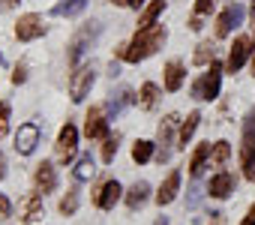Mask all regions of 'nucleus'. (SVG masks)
<instances>
[{
	"label": "nucleus",
	"instance_id": "c756f323",
	"mask_svg": "<svg viewBox=\"0 0 255 225\" xmlns=\"http://www.w3.org/2000/svg\"><path fill=\"white\" fill-rule=\"evenodd\" d=\"M213 57H216V48H213V42H201L192 60H195L198 66H207V63H213Z\"/></svg>",
	"mask_w": 255,
	"mask_h": 225
},
{
	"label": "nucleus",
	"instance_id": "c9c22d12",
	"mask_svg": "<svg viewBox=\"0 0 255 225\" xmlns=\"http://www.w3.org/2000/svg\"><path fill=\"white\" fill-rule=\"evenodd\" d=\"M12 213V204H9V198L0 192V216H9Z\"/></svg>",
	"mask_w": 255,
	"mask_h": 225
},
{
	"label": "nucleus",
	"instance_id": "b1692460",
	"mask_svg": "<svg viewBox=\"0 0 255 225\" xmlns=\"http://www.w3.org/2000/svg\"><path fill=\"white\" fill-rule=\"evenodd\" d=\"M162 9H165V0H153V3L141 12V18H138V30H144V27H153L156 24V18L162 15Z\"/></svg>",
	"mask_w": 255,
	"mask_h": 225
},
{
	"label": "nucleus",
	"instance_id": "c85d7f7f",
	"mask_svg": "<svg viewBox=\"0 0 255 225\" xmlns=\"http://www.w3.org/2000/svg\"><path fill=\"white\" fill-rule=\"evenodd\" d=\"M96 174V165H93V156L90 153H84L81 159H78V165H75V180H90Z\"/></svg>",
	"mask_w": 255,
	"mask_h": 225
},
{
	"label": "nucleus",
	"instance_id": "4c0bfd02",
	"mask_svg": "<svg viewBox=\"0 0 255 225\" xmlns=\"http://www.w3.org/2000/svg\"><path fill=\"white\" fill-rule=\"evenodd\" d=\"M240 225H255V204L246 210V216H243V222H240Z\"/></svg>",
	"mask_w": 255,
	"mask_h": 225
},
{
	"label": "nucleus",
	"instance_id": "2f4dec72",
	"mask_svg": "<svg viewBox=\"0 0 255 225\" xmlns=\"http://www.w3.org/2000/svg\"><path fill=\"white\" fill-rule=\"evenodd\" d=\"M9 132V102H0V138Z\"/></svg>",
	"mask_w": 255,
	"mask_h": 225
},
{
	"label": "nucleus",
	"instance_id": "37998d69",
	"mask_svg": "<svg viewBox=\"0 0 255 225\" xmlns=\"http://www.w3.org/2000/svg\"><path fill=\"white\" fill-rule=\"evenodd\" d=\"M111 3H114V6H126V0H111Z\"/></svg>",
	"mask_w": 255,
	"mask_h": 225
},
{
	"label": "nucleus",
	"instance_id": "9b49d317",
	"mask_svg": "<svg viewBox=\"0 0 255 225\" xmlns=\"http://www.w3.org/2000/svg\"><path fill=\"white\" fill-rule=\"evenodd\" d=\"M39 144V126L36 123H21L18 132H15V150L21 156H30Z\"/></svg>",
	"mask_w": 255,
	"mask_h": 225
},
{
	"label": "nucleus",
	"instance_id": "79ce46f5",
	"mask_svg": "<svg viewBox=\"0 0 255 225\" xmlns=\"http://www.w3.org/2000/svg\"><path fill=\"white\" fill-rule=\"evenodd\" d=\"M153 225H168V222H165V216H159V219H156Z\"/></svg>",
	"mask_w": 255,
	"mask_h": 225
},
{
	"label": "nucleus",
	"instance_id": "1a4fd4ad",
	"mask_svg": "<svg viewBox=\"0 0 255 225\" xmlns=\"http://www.w3.org/2000/svg\"><path fill=\"white\" fill-rule=\"evenodd\" d=\"M255 51V45H252V39H246V36H237L234 39V45H231V51H228V60H225V72H237L243 63H246V57Z\"/></svg>",
	"mask_w": 255,
	"mask_h": 225
},
{
	"label": "nucleus",
	"instance_id": "0eeeda50",
	"mask_svg": "<svg viewBox=\"0 0 255 225\" xmlns=\"http://www.w3.org/2000/svg\"><path fill=\"white\" fill-rule=\"evenodd\" d=\"M177 123H180L177 114H168V117L159 123V153H156L159 162H168V159H171V141H174V129H177Z\"/></svg>",
	"mask_w": 255,
	"mask_h": 225
},
{
	"label": "nucleus",
	"instance_id": "423d86ee",
	"mask_svg": "<svg viewBox=\"0 0 255 225\" xmlns=\"http://www.w3.org/2000/svg\"><path fill=\"white\" fill-rule=\"evenodd\" d=\"M75 150H78V129H75V123H66L57 135V162L69 165L75 159Z\"/></svg>",
	"mask_w": 255,
	"mask_h": 225
},
{
	"label": "nucleus",
	"instance_id": "e433bc0d",
	"mask_svg": "<svg viewBox=\"0 0 255 225\" xmlns=\"http://www.w3.org/2000/svg\"><path fill=\"white\" fill-rule=\"evenodd\" d=\"M201 18H204V15H192V18H189V30H201V27H204Z\"/></svg>",
	"mask_w": 255,
	"mask_h": 225
},
{
	"label": "nucleus",
	"instance_id": "f3484780",
	"mask_svg": "<svg viewBox=\"0 0 255 225\" xmlns=\"http://www.w3.org/2000/svg\"><path fill=\"white\" fill-rule=\"evenodd\" d=\"M177 192H180V171H171V174L162 180L159 192H156V204H159V207L171 204V201L177 198Z\"/></svg>",
	"mask_w": 255,
	"mask_h": 225
},
{
	"label": "nucleus",
	"instance_id": "393cba45",
	"mask_svg": "<svg viewBox=\"0 0 255 225\" xmlns=\"http://www.w3.org/2000/svg\"><path fill=\"white\" fill-rule=\"evenodd\" d=\"M78 204H81V189H78V186H72V189H66V195L60 198V204H57V207H60V213H63V216H72V213L78 210Z\"/></svg>",
	"mask_w": 255,
	"mask_h": 225
},
{
	"label": "nucleus",
	"instance_id": "473e14b6",
	"mask_svg": "<svg viewBox=\"0 0 255 225\" xmlns=\"http://www.w3.org/2000/svg\"><path fill=\"white\" fill-rule=\"evenodd\" d=\"M27 81V66L24 63H18L15 66V72H12V84H24Z\"/></svg>",
	"mask_w": 255,
	"mask_h": 225
},
{
	"label": "nucleus",
	"instance_id": "2eb2a0df",
	"mask_svg": "<svg viewBox=\"0 0 255 225\" xmlns=\"http://www.w3.org/2000/svg\"><path fill=\"white\" fill-rule=\"evenodd\" d=\"M207 192H210V198H228L231 192H234V174H228V171H219V174H213L210 177V183H207Z\"/></svg>",
	"mask_w": 255,
	"mask_h": 225
},
{
	"label": "nucleus",
	"instance_id": "5701e85b",
	"mask_svg": "<svg viewBox=\"0 0 255 225\" xmlns=\"http://www.w3.org/2000/svg\"><path fill=\"white\" fill-rule=\"evenodd\" d=\"M87 6V0H60V3H54V15L57 18H72V15H81Z\"/></svg>",
	"mask_w": 255,
	"mask_h": 225
},
{
	"label": "nucleus",
	"instance_id": "a18cd8bd",
	"mask_svg": "<svg viewBox=\"0 0 255 225\" xmlns=\"http://www.w3.org/2000/svg\"><path fill=\"white\" fill-rule=\"evenodd\" d=\"M252 75H255V60H252Z\"/></svg>",
	"mask_w": 255,
	"mask_h": 225
},
{
	"label": "nucleus",
	"instance_id": "58836bf2",
	"mask_svg": "<svg viewBox=\"0 0 255 225\" xmlns=\"http://www.w3.org/2000/svg\"><path fill=\"white\" fill-rule=\"evenodd\" d=\"M3 177H6V156L0 153V180H3Z\"/></svg>",
	"mask_w": 255,
	"mask_h": 225
},
{
	"label": "nucleus",
	"instance_id": "c03bdc74",
	"mask_svg": "<svg viewBox=\"0 0 255 225\" xmlns=\"http://www.w3.org/2000/svg\"><path fill=\"white\" fill-rule=\"evenodd\" d=\"M246 177H249V180H255V165H252V171H249V174H246Z\"/></svg>",
	"mask_w": 255,
	"mask_h": 225
},
{
	"label": "nucleus",
	"instance_id": "4be33fe9",
	"mask_svg": "<svg viewBox=\"0 0 255 225\" xmlns=\"http://www.w3.org/2000/svg\"><path fill=\"white\" fill-rule=\"evenodd\" d=\"M210 147H213L210 141L195 147V153H192V159H189V174H192V177H201V171L207 168V162H210Z\"/></svg>",
	"mask_w": 255,
	"mask_h": 225
},
{
	"label": "nucleus",
	"instance_id": "f257e3e1",
	"mask_svg": "<svg viewBox=\"0 0 255 225\" xmlns=\"http://www.w3.org/2000/svg\"><path fill=\"white\" fill-rule=\"evenodd\" d=\"M165 36H168V33H165L162 24H153V27L138 30L135 39L126 45V57H123V60H129V63H141V60H147L150 54H156V51L162 48Z\"/></svg>",
	"mask_w": 255,
	"mask_h": 225
},
{
	"label": "nucleus",
	"instance_id": "f03ea898",
	"mask_svg": "<svg viewBox=\"0 0 255 225\" xmlns=\"http://www.w3.org/2000/svg\"><path fill=\"white\" fill-rule=\"evenodd\" d=\"M99 33H102V24L99 21H90V24H84V27H78V33L69 39V51H66V60H69V66H78L81 63V57L96 45V39H99Z\"/></svg>",
	"mask_w": 255,
	"mask_h": 225
},
{
	"label": "nucleus",
	"instance_id": "412c9836",
	"mask_svg": "<svg viewBox=\"0 0 255 225\" xmlns=\"http://www.w3.org/2000/svg\"><path fill=\"white\" fill-rule=\"evenodd\" d=\"M198 123H201V114H198V111H189L186 120H183V123H180V129H177V144H180V147H186V144L192 141V135H195Z\"/></svg>",
	"mask_w": 255,
	"mask_h": 225
},
{
	"label": "nucleus",
	"instance_id": "20e7f679",
	"mask_svg": "<svg viewBox=\"0 0 255 225\" xmlns=\"http://www.w3.org/2000/svg\"><path fill=\"white\" fill-rule=\"evenodd\" d=\"M93 81H96L93 66H75V72H72V78H69V99H72V102H84V96L90 93Z\"/></svg>",
	"mask_w": 255,
	"mask_h": 225
},
{
	"label": "nucleus",
	"instance_id": "f8f14e48",
	"mask_svg": "<svg viewBox=\"0 0 255 225\" xmlns=\"http://www.w3.org/2000/svg\"><path fill=\"white\" fill-rule=\"evenodd\" d=\"M33 183H36V192L39 195H48L57 189V168L51 162H39L36 165V174H33Z\"/></svg>",
	"mask_w": 255,
	"mask_h": 225
},
{
	"label": "nucleus",
	"instance_id": "7ed1b4c3",
	"mask_svg": "<svg viewBox=\"0 0 255 225\" xmlns=\"http://www.w3.org/2000/svg\"><path fill=\"white\" fill-rule=\"evenodd\" d=\"M219 84H222V66L213 60L210 69L192 84V96H195V99H216V96H219Z\"/></svg>",
	"mask_w": 255,
	"mask_h": 225
},
{
	"label": "nucleus",
	"instance_id": "6ab92c4d",
	"mask_svg": "<svg viewBox=\"0 0 255 225\" xmlns=\"http://www.w3.org/2000/svg\"><path fill=\"white\" fill-rule=\"evenodd\" d=\"M147 198H150V183H147V180H138V183L129 186V192H126V207H129V210H138V207H144Z\"/></svg>",
	"mask_w": 255,
	"mask_h": 225
},
{
	"label": "nucleus",
	"instance_id": "6e6552de",
	"mask_svg": "<svg viewBox=\"0 0 255 225\" xmlns=\"http://www.w3.org/2000/svg\"><path fill=\"white\" fill-rule=\"evenodd\" d=\"M84 135L87 138H108V120H105V108L93 105L84 117Z\"/></svg>",
	"mask_w": 255,
	"mask_h": 225
},
{
	"label": "nucleus",
	"instance_id": "72a5a7b5",
	"mask_svg": "<svg viewBox=\"0 0 255 225\" xmlns=\"http://www.w3.org/2000/svg\"><path fill=\"white\" fill-rule=\"evenodd\" d=\"M213 9V0H195V15H207Z\"/></svg>",
	"mask_w": 255,
	"mask_h": 225
},
{
	"label": "nucleus",
	"instance_id": "49530a36",
	"mask_svg": "<svg viewBox=\"0 0 255 225\" xmlns=\"http://www.w3.org/2000/svg\"><path fill=\"white\" fill-rule=\"evenodd\" d=\"M252 45H255V36H252Z\"/></svg>",
	"mask_w": 255,
	"mask_h": 225
},
{
	"label": "nucleus",
	"instance_id": "a878e982",
	"mask_svg": "<svg viewBox=\"0 0 255 225\" xmlns=\"http://www.w3.org/2000/svg\"><path fill=\"white\" fill-rule=\"evenodd\" d=\"M228 156H231V144L228 141H216L210 147V168H222L228 162Z\"/></svg>",
	"mask_w": 255,
	"mask_h": 225
},
{
	"label": "nucleus",
	"instance_id": "a211bd4d",
	"mask_svg": "<svg viewBox=\"0 0 255 225\" xmlns=\"http://www.w3.org/2000/svg\"><path fill=\"white\" fill-rule=\"evenodd\" d=\"M132 102H138V96H135L129 87H120L117 93L108 96V102H105V114H114V117H117L120 108H123V105H132Z\"/></svg>",
	"mask_w": 255,
	"mask_h": 225
},
{
	"label": "nucleus",
	"instance_id": "dca6fc26",
	"mask_svg": "<svg viewBox=\"0 0 255 225\" xmlns=\"http://www.w3.org/2000/svg\"><path fill=\"white\" fill-rule=\"evenodd\" d=\"M42 216H45V210H42V195H39V192L24 195V201H21V219H24V225H33V222H39Z\"/></svg>",
	"mask_w": 255,
	"mask_h": 225
},
{
	"label": "nucleus",
	"instance_id": "ea45409f",
	"mask_svg": "<svg viewBox=\"0 0 255 225\" xmlns=\"http://www.w3.org/2000/svg\"><path fill=\"white\" fill-rule=\"evenodd\" d=\"M225 222V213H213V225H222Z\"/></svg>",
	"mask_w": 255,
	"mask_h": 225
},
{
	"label": "nucleus",
	"instance_id": "de8ad7c7",
	"mask_svg": "<svg viewBox=\"0 0 255 225\" xmlns=\"http://www.w3.org/2000/svg\"><path fill=\"white\" fill-rule=\"evenodd\" d=\"M0 63H3V57H0Z\"/></svg>",
	"mask_w": 255,
	"mask_h": 225
},
{
	"label": "nucleus",
	"instance_id": "f704fd0d",
	"mask_svg": "<svg viewBox=\"0 0 255 225\" xmlns=\"http://www.w3.org/2000/svg\"><path fill=\"white\" fill-rule=\"evenodd\" d=\"M198 201H201V186H189V198H186V204L195 207Z\"/></svg>",
	"mask_w": 255,
	"mask_h": 225
},
{
	"label": "nucleus",
	"instance_id": "9d476101",
	"mask_svg": "<svg viewBox=\"0 0 255 225\" xmlns=\"http://www.w3.org/2000/svg\"><path fill=\"white\" fill-rule=\"evenodd\" d=\"M42 33H45V24H42V18H39V15H33V12L21 15V18H18V24H15V36H18L21 42L39 39Z\"/></svg>",
	"mask_w": 255,
	"mask_h": 225
},
{
	"label": "nucleus",
	"instance_id": "cd10ccee",
	"mask_svg": "<svg viewBox=\"0 0 255 225\" xmlns=\"http://www.w3.org/2000/svg\"><path fill=\"white\" fill-rule=\"evenodd\" d=\"M132 159L138 162V165H144V162H150L153 159V141H135L132 144Z\"/></svg>",
	"mask_w": 255,
	"mask_h": 225
},
{
	"label": "nucleus",
	"instance_id": "ddd939ff",
	"mask_svg": "<svg viewBox=\"0 0 255 225\" xmlns=\"http://www.w3.org/2000/svg\"><path fill=\"white\" fill-rule=\"evenodd\" d=\"M243 15H246V9H243V6H237V3H234V6H228V9L216 18V36H219V39H222V36H228V33L243 21Z\"/></svg>",
	"mask_w": 255,
	"mask_h": 225
},
{
	"label": "nucleus",
	"instance_id": "39448f33",
	"mask_svg": "<svg viewBox=\"0 0 255 225\" xmlns=\"http://www.w3.org/2000/svg\"><path fill=\"white\" fill-rule=\"evenodd\" d=\"M240 162L246 168V174L255 165V108H249V114L243 120V147H240Z\"/></svg>",
	"mask_w": 255,
	"mask_h": 225
},
{
	"label": "nucleus",
	"instance_id": "7c9ffc66",
	"mask_svg": "<svg viewBox=\"0 0 255 225\" xmlns=\"http://www.w3.org/2000/svg\"><path fill=\"white\" fill-rule=\"evenodd\" d=\"M117 141H120L117 135H108V138H105V144H102V162H111V159L117 156V147H120Z\"/></svg>",
	"mask_w": 255,
	"mask_h": 225
},
{
	"label": "nucleus",
	"instance_id": "a19ab883",
	"mask_svg": "<svg viewBox=\"0 0 255 225\" xmlns=\"http://www.w3.org/2000/svg\"><path fill=\"white\" fill-rule=\"evenodd\" d=\"M141 3H144V0H126V6H132V9H138Z\"/></svg>",
	"mask_w": 255,
	"mask_h": 225
},
{
	"label": "nucleus",
	"instance_id": "bb28decb",
	"mask_svg": "<svg viewBox=\"0 0 255 225\" xmlns=\"http://www.w3.org/2000/svg\"><path fill=\"white\" fill-rule=\"evenodd\" d=\"M156 102H159V87H156L153 81L141 84V90H138V105H141V108H153Z\"/></svg>",
	"mask_w": 255,
	"mask_h": 225
},
{
	"label": "nucleus",
	"instance_id": "4468645a",
	"mask_svg": "<svg viewBox=\"0 0 255 225\" xmlns=\"http://www.w3.org/2000/svg\"><path fill=\"white\" fill-rule=\"evenodd\" d=\"M120 195H123V189H120V183L117 180H105L102 186H99V192H96V207L99 210H111L117 201H120Z\"/></svg>",
	"mask_w": 255,
	"mask_h": 225
},
{
	"label": "nucleus",
	"instance_id": "aec40b11",
	"mask_svg": "<svg viewBox=\"0 0 255 225\" xmlns=\"http://www.w3.org/2000/svg\"><path fill=\"white\" fill-rule=\"evenodd\" d=\"M183 78H186L183 63H180V60H168V66H165V90H168V93L180 90V87H183Z\"/></svg>",
	"mask_w": 255,
	"mask_h": 225
}]
</instances>
